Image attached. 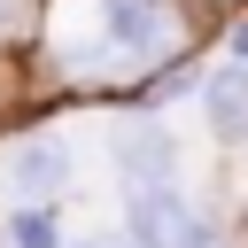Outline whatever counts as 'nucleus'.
Here are the masks:
<instances>
[{"label":"nucleus","instance_id":"obj_1","mask_svg":"<svg viewBox=\"0 0 248 248\" xmlns=\"http://www.w3.org/2000/svg\"><path fill=\"white\" fill-rule=\"evenodd\" d=\"M186 0H46L39 46L62 85H124L186 46Z\"/></svg>","mask_w":248,"mask_h":248},{"label":"nucleus","instance_id":"obj_6","mask_svg":"<svg viewBox=\"0 0 248 248\" xmlns=\"http://www.w3.org/2000/svg\"><path fill=\"white\" fill-rule=\"evenodd\" d=\"M8 240H16V248H54V217H46V209H16V217H8Z\"/></svg>","mask_w":248,"mask_h":248},{"label":"nucleus","instance_id":"obj_7","mask_svg":"<svg viewBox=\"0 0 248 248\" xmlns=\"http://www.w3.org/2000/svg\"><path fill=\"white\" fill-rule=\"evenodd\" d=\"M23 8H31V0H0V39H16V31H23Z\"/></svg>","mask_w":248,"mask_h":248},{"label":"nucleus","instance_id":"obj_5","mask_svg":"<svg viewBox=\"0 0 248 248\" xmlns=\"http://www.w3.org/2000/svg\"><path fill=\"white\" fill-rule=\"evenodd\" d=\"M209 124H217V140H248V62H225V70H209Z\"/></svg>","mask_w":248,"mask_h":248},{"label":"nucleus","instance_id":"obj_9","mask_svg":"<svg viewBox=\"0 0 248 248\" xmlns=\"http://www.w3.org/2000/svg\"><path fill=\"white\" fill-rule=\"evenodd\" d=\"M124 248H140V240H124Z\"/></svg>","mask_w":248,"mask_h":248},{"label":"nucleus","instance_id":"obj_8","mask_svg":"<svg viewBox=\"0 0 248 248\" xmlns=\"http://www.w3.org/2000/svg\"><path fill=\"white\" fill-rule=\"evenodd\" d=\"M232 54H240V62H248V23H232Z\"/></svg>","mask_w":248,"mask_h":248},{"label":"nucleus","instance_id":"obj_3","mask_svg":"<svg viewBox=\"0 0 248 248\" xmlns=\"http://www.w3.org/2000/svg\"><path fill=\"white\" fill-rule=\"evenodd\" d=\"M0 186H8L16 202H54V194L70 186V147L46 140V132L8 140V155H0Z\"/></svg>","mask_w":248,"mask_h":248},{"label":"nucleus","instance_id":"obj_4","mask_svg":"<svg viewBox=\"0 0 248 248\" xmlns=\"http://www.w3.org/2000/svg\"><path fill=\"white\" fill-rule=\"evenodd\" d=\"M116 170H124V186H155V178H170V170H178L170 132H163V124H124V132H116Z\"/></svg>","mask_w":248,"mask_h":248},{"label":"nucleus","instance_id":"obj_2","mask_svg":"<svg viewBox=\"0 0 248 248\" xmlns=\"http://www.w3.org/2000/svg\"><path fill=\"white\" fill-rule=\"evenodd\" d=\"M124 225H132V240L140 248H209V225L170 194V178H155V186H132V202H124Z\"/></svg>","mask_w":248,"mask_h":248}]
</instances>
